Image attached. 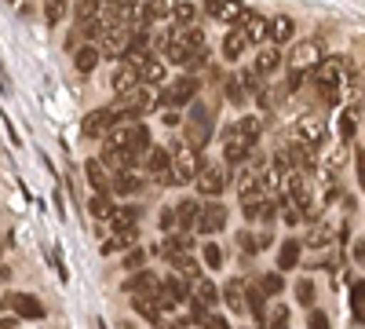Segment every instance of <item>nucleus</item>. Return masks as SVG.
<instances>
[{"mask_svg":"<svg viewBox=\"0 0 365 329\" xmlns=\"http://www.w3.org/2000/svg\"><path fill=\"white\" fill-rule=\"evenodd\" d=\"M205 318H208V304H201V300H194V296H190V311H187V318H182V322H201L205 325Z\"/></svg>","mask_w":365,"mask_h":329,"instance_id":"47","label":"nucleus"},{"mask_svg":"<svg viewBox=\"0 0 365 329\" xmlns=\"http://www.w3.org/2000/svg\"><path fill=\"white\" fill-rule=\"evenodd\" d=\"M110 4H117L128 19H135V15H139V0H110Z\"/></svg>","mask_w":365,"mask_h":329,"instance_id":"51","label":"nucleus"},{"mask_svg":"<svg viewBox=\"0 0 365 329\" xmlns=\"http://www.w3.org/2000/svg\"><path fill=\"white\" fill-rule=\"evenodd\" d=\"M125 289H128L132 296H158L161 278H158V275H150V271H135V275L125 282Z\"/></svg>","mask_w":365,"mask_h":329,"instance_id":"18","label":"nucleus"},{"mask_svg":"<svg viewBox=\"0 0 365 329\" xmlns=\"http://www.w3.org/2000/svg\"><path fill=\"white\" fill-rule=\"evenodd\" d=\"M99 11H103V0H73V19L81 26H91L99 19Z\"/></svg>","mask_w":365,"mask_h":329,"instance_id":"29","label":"nucleus"},{"mask_svg":"<svg viewBox=\"0 0 365 329\" xmlns=\"http://www.w3.org/2000/svg\"><path fill=\"white\" fill-rule=\"evenodd\" d=\"M132 308H135V311H139L146 322H154V325H158V322H161V315H165V311L158 308V300H154V296H135V300H132Z\"/></svg>","mask_w":365,"mask_h":329,"instance_id":"33","label":"nucleus"},{"mask_svg":"<svg viewBox=\"0 0 365 329\" xmlns=\"http://www.w3.org/2000/svg\"><path fill=\"white\" fill-rule=\"evenodd\" d=\"M158 103H154V92H150V84H139L135 92H128V96H117V103H113V110H117V125H135L139 117L146 113V110H154Z\"/></svg>","mask_w":365,"mask_h":329,"instance_id":"1","label":"nucleus"},{"mask_svg":"<svg viewBox=\"0 0 365 329\" xmlns=\"http://www.w3.org/2000/svg\"><path fill=\"white\" fill-rule=\"evenodd\" d=\"M299 242L296 238H289V242H282V249H278V271H292V267L299 263Z\"/></svg>","mask_w":365,"mask_h":329,"instance_id":"30","label":"nucleus"},{"mask_svg":"<svg viewBox=\"0 0 365 329\" xmlns=\"http://www.w3.org/2000/svg\"><path fill=\"white\" fill-rule=\"evenodd\" d=\"M358 179H361V191H365V146L358 151Z\"/></svg>","mask_w":365,"mask_h":329,"instance_id":"55","label":"nucleus"},{"mask_svg":"<svg viewBox=\"0 0 365 329\" xmlns=\"http://www.w3.org/2000/svg\"><path fill=\"white\" fill-rule=\"evenodd\" d=\"M103 165H106L103 158H88L84 161V176H88V183H91V191H96V194H110V176H106Z\"/></svg>","mask_w":365,"mask_h":329,"instance_id":"21","label":"nucleus"},{"mask_svg":"<svg viewBox=\"0 0 365 329\" xmlns=\"http://www.w3.org/2000/svg\"><path fill=\"white\" fill-rule=\"evenodd\" d=\"M8 308H15L22 318H29V322H41L48 311H44V304L37 300L34 293H15V296H8Z\"/></svg>","mask_w":365,"mask_h":329,"instance_id":"15","label":"nucleus"},{"mask_svg":"<svg viewBox=\"0 0 365 329\" xmlns=\"http://www.w3.org/2000/svg\"><path fill=\"white\" fill-rule=\"evenodd\" d=\"M249 315L263 325L267 322V293L259 289V282H249Z\"/></svg>","mask_w":365,"mask_h":329,"instance_id":"28","label":"nucleus"},{"mask_svg":"<svg viewBox=\"0 0 365 329\" xmlns=\"http://www.w3.org/2000/svg\"><path fill=\"white\" fill-rule=\"evenodd\" d=\"M296 139H303V143L318 146V143L325 139V121H322L318 113H303L299 121H296Z\"/></svg>","mask_w":365,"mask_h":329,"instance_id":"16","label":"nucleus"},{"mask_svg":"<svg viewBox=\"0 0 365 329\" xmlns=\"http://www.w3.org/2000/svg\"><path fill=\"white\" fill-rule=\"evenodd\" d=\"M332 238H336V227L332 223H314V231L307 234V249H325Z\"/></svg>","mask_w":365,"mask_h":329,"instance_id":"32","label":"nucleus"},{"mask_svg":"<svg viewBox=\"0 0 365 329\" xmlns=\"http://www.w3.org/2000/svg\"><path fill=\"white\" fill-rule=\"evenodd\" d=\"M237 128H241V136L256 146V143H259V132H263V121H259V117H241Z\"/></svg>","mask_w":365,"mask_h":329,"instance_id":"42","label":"nucleus"},{"mask_svg":"<svg viewBox=\"0 0 365 329\" xmlns=\"http://www.w3.org/2000/svg\"><path fill=\"white\" fill-rule=\"evenodd\" d=\"M267 22H270V19H259L256 11H252V15H249L245 22H241V29H245V34H249V44H259V41L267 37Z\"/></svg>","mask_w":365,"mask_h":329,"instance_id":"35","label":"nucleus"},{"mask_svg":"<svg viewBox=\"0 0 365 329\" xmlns=\"http://www.w3.org/2000/svg\"><path fill=\"white\" fill-rule=\"evenodd\" d=\"M237 246L245 249V256H256V249H263V238H252L249 231H241L237 234Z\"/></svg>","mask_w":365,"mask_h":329,"instance_id":"45","label":"nucleus"},{"mask_svg":"<svg viewBox=\"0 0 365 329\" xmlns=\"http://www.w3.org/2000/svg\"><path fill=\"white\" fill-rule=\"evenodd\" d=\"M354 117H358L354 110H344V113H340V136H344V139H354Z\"/></svg>","mask_w":365,"mask_h":329,"instance_id":"48","label":"nucleus"},{"mask_svg":"<svg viewBox=\"0 0 365 329\" xmlns=\"http://www.w3.org/2000/svg\"><path fill=\"white\" fill-rule=\"evenodd\" d=\"M205 329H230V322H227L223 315H208V318H205Z\"/></svg>","mask_w":365,"mask_h":329,"instance_id":"52","label":"nucleus"},{"mask_svg":"<svg viewBox=\"0 0 365 329\" xmlns=\"http://www.w3.org/2000/svg\"><path fill=\"white\" fill-rule=\"evenodd\" d=\"M270 329H289V308H274V315H270Z\"/></svg>","mask_w":365,"mask_h":329,"instance_id":"49","label":"nucleus"},{"mask_svg":"<svg viewBox=\"0 0 365 329\" xmlns=\"http://www.w3.org/2000/svg\"><path fill=\"white\" fill-rule=\"evenodd\" d=\"M252 11H249V4H245V0H223V11H220V22H227L230 29L234 26H241V22H245Z\"/></svg>","mask_w":365,"mask_h":329,"instance_id":"24","label":"nucleus"},{"mask_svg":"<svg viewBox=\"0 0 365 329\" xmlns=\"http://www.w3.org/2000/svg\"><path fill=\"white\" fill-rule=\"evenodd\" d=\"M201 92V77L187 74V77H172L165 88H161V96H158V106H190Z\"/></svg>","mask_w":365,"mask_h":329,"instance_id":"2","label":"nucleus"},{"mask_svg":"<svg viewBox=\"0 0 365 329\" xmlns=\"http://www.w3.org/2000/svg\"><path fill=\"white\" fill-rule=\"evenodd\" d=\"M0 329H11V318H4V325H0Z\"/></svg>","mask_w":365,"mask_h":329,"instance_id":"58","label":"nucleus"},{"mask_svg":"<svg viewBox=\"0 0 365 329\" xmlns=\"http://www.w3.org/2000/svg\"><path fill=\"white\" fill-rule=\"evenodd\" d=\"M99 59H103L99 44H81V48L73 51V63H77V70H81V74H91V70L99 66Z\"/></svg>","mask_w":365,"mask_h":329,"instance_id":"25","label":"nucleus"},{"mask_svg":"<svg viewBox=\"0 0 365 329\" xmlns=\"http://www.w3.org/2000/svg\"><path fill=\"white\" fill-rule=\"evenodd\" d=\"M175 271H179L182 278H187V282H197V278H201V267H197V260H194V256H182V260L175 263Z\"/></svg>","mask_w":365,"mask_h":329,"instance_id":"44","label":"nucleus"},{"mask_svg":"<svg viewBox=\"0 0 365 329\" xmlns=\"http://www.w3.org/2000/svg\"><path fill=\"white\" fill-rule=\"evenodd\" d=\"M344 59L340 55H325L322 63L314 66V84L318 88H340L344 84Z\"/></svg>","mask_w":365,"mask_h":329,"instance_id":"11","label":"nucleus"},{"mask_svg":"<svg viewBox=\"0 0 365 329\" xmlns=\"http://www.w3.org/2000/svg\"><path fill=\"white\" fill-rule=\"evenodd\" d=\"M223 260H227V256H223V249H220L216 242H208V246L201 249V263L208 267V271H220V267H223Z\"/></svg>","mask_w":365,"mask_h":329,"instance_id":"40","label":"nucleus"},{"mask_svg":"<svg viewBox=\"0 0 365 329\" xmlns=\"http://www.w3.org/2000/svg\"><path fill=\"white\" fill-rule=\"evenodd\" d=\"M292 34H296V22H292L289 15H274V19L267 22V41H270V44H278V48L289 44Z\"/></svg>","mask_w":365,"mask_h":329,"instance_id":"17","label":"nucleus"},{"mask_svg":"<svg viewBox=\"0 0 365 329\" xmlns=\"http://www.w3.org/2000/svg\"><path fill=\"white\" fill-rule=\"evenodd\" d=\"M135 216H139V208H113L106 223H110L117 234H132V238H135Z\"/></svg>","mask_w":365,"mask_h":329,"instance_id":"23","label":"nucleus"},{"mask_svg":"<svg viewBox=\"0 0 365 329\" xmlns=\"http://www.w3.org/2000/svg\"><path fill=\"white\" fill-rule=\"evenodd\" d=\"M143 260H146V253H143V249H128L125 267H128V271H143Z\"/></svg>","mask_w":365,"mask_h":329,"instance_id":"50","label":"nucleus"},{"mask_svg":"<svg viewBox=\"0 0 365 329\" xmlns=\"http://www.w3.org/2000/svg\"><path fill=\"white\" fill-rule=\"evenodd\" d=\"M318 63H322V44H318V41L296 44V51H292V70L303 74V66H318Z\"/></svg>","mask_w":365,"mask_h":329,"instance_id":"19","label":"nucleus"},{"mask_svg":"<svg viewBox=\"0 0 365 329\" xmlns=\"http://www.w3.org/2000/svg\"><path fill=\"white\" fill-rule=\"evenodd\" d=\"M66 4H70V0H44V22L48 26H58V22H63V15H66Z\"/></svg>","mask_w":365,"mask_h":329,"instance_id":"41","label":"nucleus"},{"mask_svg":"<svg viewBox=\"0 0 365 329\" xmlns=\"http://www.w3.org/2000/svg\"><path fill=\"white\" fill-rule=\"evenodd\" d=\"M143 84H150V88H165L168 84V70H165V63H158V59H150V63L143 66Z\"/></svg>","mask_w":365,"mask_h":329,"instance_id":"31","label":"nucleus"},{"mask_svg":"<svg viewBox=\"0 0 365 329\" xmlns=\"http://www.w3.org/2000/svg\"><path fill=\"white\" fill-rule=\"evenodd\" d=\"M278 66H282V48H278V44H267V48H259V51H256V63H252V70H256L259 77H267V74H278Z\"/></svg>","mask_w":365,"mask_h":329,"instance_id":"20","label":"nucleus"},{"mask_svg":"<svg viewBox=\"0 0 365 329\" xmlns=\"http://www.w3.org/2000/svg\"><path fill=\"white\" fill-rule=\"evenodd\" d=\"M259 289H263L267 296H278V293L285 289V278H282V271H267V275L259 278Z\"/></svg>","mask_w":365,"mask_h":329,"instance_id":"43","label":"nucleus"},{"mask_svg":"<svg viewBox=\"0 0 365 329\" xmlns=\"http://www.w3.org/2000/svg\"><path fill=\"white\" fill-rule=\"evenodd\" d=\"M113 191H117V194H139V191H143V179H139L132 168H128V172H117Z\"/></svg>","mask_w":365,"mask_h":329,"instance_id":"34","label":"nucleus"},{"mask_svg":"<svg viewBox=\"0 0 365 329\" xmlns=\"http://www.w3.org/2000/svg\"><path fill=\"white\" fill-rule=\"evenodd\" d=\"M201 208H205V205H197L194 198H182V201L175 205V216H179V227H182V231H190V227H197V216H201Z\"/></svg>","mask_w":365,"mask_h":329,"instance_id":"26","label":"nucleus"},{"mask_svg":"<svg viewBox=\"0 0 365 329\" xmlns=\"http://www.w3.org/2000/svg\"><path fill=\"white\" fill-rule=\"evenodd\" d=\"M113 128H117V110L113 106L91 110V113H84V121H81V136L84 139H106Z\"/></svg>","mask_w":365,"mask_h":329,"instance_id":"6","label":"nucleus"},{"mask_svg":"<svg viewBox=\"0 0 365 329\" xmlns=\"http://www.w3.org/2000/svg\"><path fill=\"white\" fill-rule=\"evenodd\" d=\"M351 315H354V322H365V278H358L351 285Z\"/></svg>","mask_w":365,"mask_h":329,"instance_id":"37","label":"nucleus"},{"mask_svg":"<svg viewBox=\"0 0 365 329\" xmlns=\"http://www.w3.org/2000/svg\"><path fill=\"white\" fill-rule=\"evenodd\" d=\"M139 84H143V66L128 63V59H120V66H117L113 77H110V88H113L117 96H128V92H135Z\"/></svg>","mask_w":365,"mask_h":329,"instance_id":"9","label":"nucleus"},{"mask_svg":"<svg viewBox=\"0 0 365 329\" xmlns=\"http://www.w3.org/2000/svg\"><path fill=\"white\" fill-rule=\"evenodd\" d=\"M245 48H249V34H245L241 26H234L230 34L223 37V59H227V63H237V59H241V51H245Z\"/></svg>","mask_w":365,"mask_h":329,"instance_id":"22","label":"nucleus"},{"mask_svg":"<svg viewBox=\"0 0 365 329\" xmlns=\"http://www.w3.org/2000/svg\"><path fill=\"white\" fill-rule=\"evenodd\" d=\"M354 256H358V260H361V263H365V238H361V242H358V246H354Z\"/></svg>","mask_w":365,"mask_h":329,"instance_id":"56","label":"nucleus"},{"mask_svg":"<svg viewBox=\"0 0 365 329\" xmlns=\"http://www.w3.org/2000/svg\"><path fill=\"white\" fill-rule=\"evenodd\" d=\"M296 300H299L303 308H307V304H314V282H307V278H303V282H296Z\"/></svg>","mask_w":365,"mask_h":329,"instance_id":"46","label":"nucleus"},{"mask_svg":"<svg viewBox=\"0 0 365 329\" xmlns=\"http://www.w3.org/2000/svg\"><path fill=\"white\" fill-rule=\"evenodd\" d=\"M132 26H113V29H103L99 34V51L103 59H125L132 51Z\"/></svg>","mask_w":365,"mask_h":329,"instance_id":"5","label":"nucleus"},{"mask_svg":"<svg viewBox=\"0 0 365 329\" xmlns=\"http://www.w3.org/2000/svg\"><path fill=\"white\" fill-rule=\"evenodd\" d=\"M194 300H201V304H216L220 300V289H216V282H208V278H197L194 282Z\"/></svg>","mask_w":365,"mask_h":329,"instance_id":"38","label":"nucleus"},{"mask_svg":"<svg viewBox=\"0 0 365 329\" xmlns=\"http://www.w3.org/2000/svg\"><path fill=\"white\" fill-rule=\"evenodd\" d=\"M227 227V205L223 201H205V208H201V216H197V234H220Z\"/></svg>","mask_w":365,"mask_h":329,"instance_id":"10","label":"nucleus"},{"mask_svg":"<svg viewBox=\"0 0 365 329\" xmlns=\"http://www.w3.org/2000/svg\"><path fill=\"white\" fill-rule=\"evenodd\" d=\"M311 329H329V315L325 311H311Z\"/></svg>","mask_w":365,"mask_h":329,"instance_id":"53","label":"nucleus"},{"mask_svg":"<svg viewBox=\"0 0 365 329\" xmlns=\"http://www.w3.org/2000/svg\"><path fill=\"white\" fill-rule=\"evenodd\" d=\"M223 300L234 315H249V282L245 278H230L223 285Z\"/></svg>","mask_w":365,"mask_h":329,"instance_id":"14","label":"nucleus"},{"mask_svg":"<svg viewBox=\"0 0 365 329\" xmlns=\"http://www.w3.org/2000/svg\"><path fill=\"white\" fill-rule=\"evenodd\" d=\"M172 19H175V26H197L194 19H197V8L190 4V0H175L172 4Z\"/></svg>","mask_w":365,"mask_h":329,"instance_id":"36","label":"nucleus"},{"mask_svg":"<svg viewBox=\"0 0 365 329\" xmlns=\"http://www.w3.org/2000/svg\"><path fill=\"white\" fill-rule=\"evenodd\" d=\"M201 168H205L201 151H194L187 139L172 146V176H175V183H190V179L201 176Z\"/></svg>","mask_w":365,"mask_h":329,"instance_id":"4","label":"nucleus"},{"mask_svg":"<svg viewBox=\"0 0 365 329\" xmlns=\"http://www.w3.org/2000/svg\"><path fill=\"white\" fill-rule=\"evenodd\" d=\"M205 11L220 19V11H223V0H205Z\"/></svg>","mask_w":365,"mask_h":329,"instance_id":"54","label":"nucleus"},{"mask_svg":"<svg viewBox=\"0 0 365 329\" xmlns=\"http://www.w3.org/2000/svg\"><path fill=\"white\" fill-rule=\"evenodd\" d=\"M139 168L146 176H154L158 183H175V176H172V151H165V146H150V151L143 154Z\"/></svg>","mask_w":365,"mask_h":329,"instance_id":"7","label":"nucleus"},{"mask_svg":"<svg viewBox=\"0 0 365 329\" xmlns=\"http://www.w3.org/2000/svg\"><path fill=\"white\" fill-rule=\"evenodd\" d=\"M154 329H182V325H175V322H165V318H161V322H158Z\"/></svg>","mask_w":365,"mask_h":329,"instance_id":"57","label":"nucleus"},{"mask_svg":"<svg viewBox=\"0 0 365 329\" xmlns=\"http://www.w3.org/2000/svg\"><path fill=\"white\" fill-rule=\"evenodd\" d=\"M223 96H227L234 106H245V103H249V88H245V81H241V74H230V77L223 81Z\"/></svg>","mask_w":365,"mask_h":329,"instance_id":"27","label":"nucleus"},{"mask_svg":"<svg viewBox=\"0 0 365 329\" xmlns=\"http://www.w3.org/2000/svg\"><path fill=\"white\" fill-rule=\"evenodd\" d=\"M88 213L96 216V220H110V213H113V201H110V194H96L88 201Z\"/></svg>","mask_w":365,"mask_h":329,"instance_id":"39","label":"nucleus"},{"mask_svg":"<svg viewBox=\"0 0 365 329\" xmlns=\"http://www.w3.org/2000/svg\"><path fill=\"white\" fill-rule=\"evenodd\" d=\"M216 121H212V110L205 103H190V113H187V125H182V132H187V143L194 146V151H205L208 139H212V128Z\"/></svg>","mask_w":365,"mask_h":329,"instance_id":"3","label":"nucleus"},{"mask_svg":"<svg viewBox=\"0 0 365 329\" xmlns=\"http://www.w3.org/2000/svg\"><path fill=\"white\" fill-rule=\"evenodd\" d=\"M223 161L227 165H241V161H249V154H252V143L241 136V128L237 125H227L223 128Z\"/></svg>","mask_w":365,"mask_h":329,"instance_id":"8","label":"nucleus"},{"mask_svg":"<svg viewBox=\"0 0 365 329\" xmlns=\"http://www.w3.org/2000/svg\"><path fill=\"white\" fill-rule=\"evenodd\" d=\"M194 187H197V194H205V198H216V194H223V187H227V172H223L220 165H205L201 176L194 179Z\"/></svg>","mask_w":365,"mask_h":329,"instance_id":"13","label":"nucleus"},{"mask_svg":"<svg viewBox=\"0 0 365 329\" xmlns=\"http://www.w3.org/2000/svg\"><path fill=\"white\" fill-rule=\"evenodd\" d=\"M120 132H125V146L135 154V161H143V154L154 146V139H150V128L143 125V121H135V125H117Z\"/></svg>","mask_w":365,"mask_h":329,"instance_id":"12","label":"nucleus"}]
</instances>
